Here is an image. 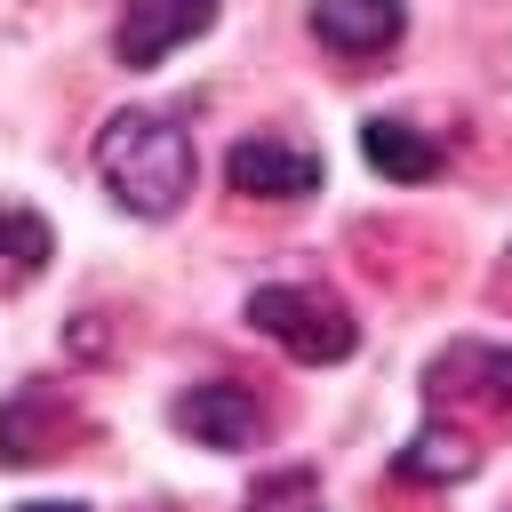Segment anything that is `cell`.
<instances>
[{
	"label": "cell",
	"instance_id": "1",
	"mask_svg": "<svg viewBox=\"0 0 512 512\" xmlns=\"http://www.w3.org/2000/svg\"><path fill=\"white\" fill-rule=\"evenodd\" d=\"M192 136L160 112H112L96 128V176L128 216H176L192 192Z\"/></svg>",
	"mask_w": 512,
	"mask_h": 512
},
{
	"label": "cell",
	"instance_id": "5",
	"mask_svg": "<svg viewBox=\"0 0 512 512\" xmlns=\"http://www.w3.org/2000/svg\"><path fill=\"white\" fill-rule=\"evenodd\" d=\"M168 424L192 432L200 448H256L264 440V408L240 384H192V392H176L168 400Z\"/></svg>",
	"mask_w": 512,
	"mask_h": 512
},
{
	"label": "cell",
	"instance_id": "2",
	"mask_svg": "<svg viewBox=\"0 0 512 512\" xmlns=\"http://www.w3.org/2000/svg\"><path fill=\"white\" fill-rule=\"evenodd\" d=\"M248 328L272 336V344H280L288 360H304V368L352 360V344H360V320H352L328 288H296V280L256 288V296H248Z\"/></svg>",
	"mask_w": 512,
	"mask_h": 512
},
{
	"label": "cell",
	"instance_id": "10",
	"mask_svg": "<svg viewBox=\"0 0 512 512\" xmlns=\"http://www.w3.org/2000/svg\"><path fill=\"white\" fill-rule=\"evenodd\" d=\"M472 472V448H464V432H440V424H424L408 448H400V480H464Z\"/></svg>",
	"mask_w": 512,
	"mask_h": 512
},
{
	"label": "cell",
	"instance_id": "7",
	"mask_svg": "<svg viewBox=\"0 0 512 512\" xmlns=\"http://www.w3.org/2000/svg\"><path fill=\"white\" fill-rule=\"evenodd\" d=\"M64 440H72V408L48 384H32L24 400L0 408V464H48V456H64Z\"/></svg>",
	"mask_w": 512,
	"mask_h": 512
},
{
	"label": "cell",
	"instance_id": "6",
	"mask_svg": "<svg viewBox=\"0 0 512 512\" xmlns=\"http://www.w3.org/2000/svg\"><path fill=\"white\" fill-rule=\"evenodd\" d=\"M400 32H408V8L400 0H312V40L328 56H344V64L384 56Z\"/></svg>",
	"mask_w": 512,
	"mask_h": 512
},
{
	"label": "cell",
	"instance_id": "8",
	"mask_svg": "<svg viewBox=\"0 0 512 512\" xmlns=\"http://www.w3.org/2000/svg\"><path fill=\"white\" fill-rule=\"evenodd\" d=\"M360 152H368V168L392 176V184H432V176H440V144H432L424 128H408V120H384V112L360 128Z\"/></svg>",
	"mask_w": 512,
	"mask_h": 512
},
{
	"label": "cell",
	"instance_id": "3",
	"mask_svg": "<svg viewBox=\"0 0 512 512\" xmlns=\"http://www.w3.org/2000/svg\"><path fill=\"white\" fill-rule=\"evenodd\" d=\"M216 8H224V0H128L120 24H112V56H120L128 72H152V64H168L184 40H200V32L216 24Z\"/></svg>",
	"mask_w": 512,
	"mask_h": 512
},
{
	"label": "cell",
	"instance_id": "12",
	"mask_svg": "<svg viewBox=\"0 0 512 512\" xmlns=\"http://www.w3.org/2000/svg\"><path fill=\"white\" fill-rule=\"evenodd\" d=\"M504 256H512V248H504Z\"/></svg>",
	"mask_w": 512,
	"mask_h": 512
},
{
	"label": "cell",
	"instance_id": "11",
	"mask_svg": "<svg viewBox=\"0 0 512 512\" xmlns=\"http://www.w3.org/2000/svg\"><path fill=\"white\" fill-rule=\"evenodd\" d=\"M24 512H88V504H24Z\"/></svg>",
	"mask_w": 512,
	"mask_h": 512
},
{
	"label": "cell",
	"instance_id": "4",
	"mask_svg": "<svg viewBox=\"0 0 512 512\" xmlns=\"http://www.w3.org/2000/svg\"><path fill=\"white\" fill-rule=\"evenodd\" d=\"M224 184L240 200H312L320 192V152H304L288 136H240L224 152Z\"/></svg>",
	"mask_w": 512,
	"mask_h": 512
},
{
	"label": "cell",
	"instance_id": "9",
	"mask_svg": "<svg viewBox=\"0 0 512 512\" xmlns=\"http://www.w3.org/2000/svg\"><path fill=\"white\" fill-rule=\"evenodd\" d=\"M48 248H56L48 216H32V208H0V296L32 288V280L48 272Z\"/></svg>",
	"mask_w": 512,
	"mask_h": 512
}]
</instances>
